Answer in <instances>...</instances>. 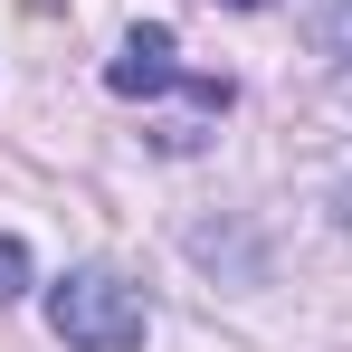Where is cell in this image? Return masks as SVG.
Listing matches in <instances>:
<instances>
[{
  "label": "cell",
  "instance_id": "1",
  "mask_svg": "<svg viewBox=\"0 0 352 352\" xmlns=\"http://www.w3.org/2000/svg\"><path fill=\"white\" fill-rule=\"evenodd\" d=\"M48 324L76 352H143V295L124 286V276H105V267H76L48 295Z\"/></svg>",
  "mask_w": 352,
  "mask_h": 352
},
{
  "label": "cell",
  "instance_id": "2",
  "mask_svg": "<svg viewBox=\"0 0 352 352\" xmlns=\"http://www.w3.org/2000/svg\"><path fill=\"white\" fill-rule=\"evenodd\" d=\"M105 86L115 96H162V86H190V96H229V76H190L172 58V29H133L124 38V58L105 67Z\"/></svg>",
  "mask_w": 352,
  "mask_h": 352
},
{
  "label": "cell",
  "instance_id": "3",
  "mask_svg": "<svg viewBox=\"0 0 352 352\" xmlns=\"http://www.w3.org/2000/svg\"><path fill=\"white\" fill-rule=\"evenodd\" d=\"M29 286V257H19V238H0V295H19Z\"/></svg>",
  "mask_w": 352,
  "mask_h": 352
},
{
  "label": "cell",
  "instance_id": "4",
  "mask_svg": "<svg viewBox=\"0 0 352 352\" xmlns=\"http://www.w3.org/2000/svg\"><path fill=\"white\" fill-rule=\"evenodd\" d=\"M229 10H267V0H229Z\"/></svg>",
  "mask_w": 352,
  "mask_h": 352
}]
</instances>
